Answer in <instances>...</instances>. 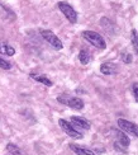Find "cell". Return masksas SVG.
<instances>
[{
	"label": "cell",
	"mask_w": 138,
	"mask_h": 155,
	"mask_svg": "<svg viewBox=\"0 0 138 155\" xmlns=\"http://www.w3.org/2000/svg\"><path fill=\"white\" fill-rule=\"evenodd\" d=\"M57 5H58V9L62 12V14L66 17V19H67L70 23H72V24L77 23V13H76V10L72 8V6H71L69 3H66V2H60Z\"/></svg>",
	"instance_id": "8992f818"
},
{
	"label": "cell",
	"mask_w": 138,
	"mask_h": 155,
	"mask_svg": "<svg viewBox=\"0 0 138 155\" xmlns=\"http://www.w3.org/2000/svg\"><path fill=\"white\" fill-rule=\"evenodd\" d=\"M132 93H133V97H134L136 102L138 103V84L137 83H134L132 85Z\"/></svg>",
	"instance_id": "ffe728a7"
},
{
	"label": "cell",
	"mask_w": 138,
	"mask_h": 155,
	"mask_svg": "<svg viewBox=\"0 0 138 155\" xmlns=\"http://www.w3.org/2000/svg\"><path fill=\"white\" fill-rule=\"evenodd\" d=\"M82 37L89 43H91L93 46H95L96 48H100V50L107 48V42H105V40L99 33H96V32H94V31H84L82 32Z\"/></svg>",
	"instance_id": "6da1fadb"
},
{
	"label": "cell",
	"mask_w": 138,
	"mask_h": 155,
	"mask_svg": "<svg viewBox=\"0 0 138 155\" xmlns=\"http://www.w3.org/2000/svg\"><path fill=\"white\" fill-rule=\"evenodd\" d=\"M57 101L62 103V104H66L67 107L72 108V109H76V111H80V109L84 108V101L81 98H77V97H70L66 94H62L57 98Z\"/></svg>",
	"instance_id": "7a4b0ae2"
},
{
	"label": "cell",
	"mask_w": 138,
	"mask_h": 155,
	"mask_svg": "<svg viewBox=\"0 0 138 155\" xmlns=\"http://www.w3.org/2000/svg\"><path fill=\"white\" fill-rule=\"evenodd\" d=\"M58 125H60V127L63 130V132H66V135H69L70 137L72 139H76V140H80L84 137V135L76 130V127L71 124V122L63 120V118H60L58 120Z\"/></svg>",
	"instance_id": "5b68a950"
},
{
	"label": "cell",
	"mask_w": 138,
	"mask_h": 155,
	"mask_svg": "<svg viewBox=\"0 0 138 155\" xmlns=\"http://www.w3.org/2000/svg\"><path fill=\"white\" fill-rule=\"evenodd\" d=\"M120 59H122V61H123L124 64H130V62L133 61L132 55L128 54V52H123V54H122V56H120Z\"/></svg>",
	"instance_id": "ac0fdd59"
},
{
	"label": "cell",
	"mask_w": 138,
	"mask_h": 155,
	"mask_svg": "<svg viewBox=\"0 0 138 155\" xmlns=\"http://www.w3.org/2000/svg\"><path fill=\"white\" fill-rule=\"evenodd\" d=\"M0 17L5 18L6 21H14V19H15V14H14V13H13L9 8L4 6L3 4H0Z\"/></svg>",
	"instance_id": "8fae6325"
},
{
	"label": "cell",
	"mask_w": 138,
	"mask_h": 155,
	"mask_svg": "<svg viewBox=\"0 0 138 155\" xmlns=\"http://www.w3.org/2000/svg\"><path fill=\"white\" fill-rule=\"evenodd\" d=\"M30 78L32 79H34L36 81H38V83H42V84H44L46 87H52L53 85V83H52L47 76H44V75H37V74H30Z\"/></svg>",
	"instance_id": "5bb4252c"
},
{
	"label": "cell",
	"mask_w": 138,
	"mask_h": 155,
	"mask_svg": "<svg viewBox=\"0 0 138 155\" xmlns=\"http://www.w3.org/2000/svg\"><path fill=\"white\" fill-rule=\"evenodd\" d=\"M0 69H4V70H10L11 69V64L9 61H6L4 59L0 57Z\"/></svg>",
	"instance_id": "d6986e66"
},
{
	"label": "cell",
	"mask_w": 138,
	"mask_h": 155,
	"mask_svg": "<svg viewBox=\"0 0 138 155\" xmlns=\"http://www.w3.org/2000/svg\"><path fill=\"white\" fill-rule=\"evenodd\" d=\"M100 71L104 75H113V74H115L117 69L111 62H104V64H101V66H100Z\"/></svg>",
	"instance_id": "4fadbf2b"
},
{
	"label": "cell",
	"mask_w": 138,
	"mask_h": 155,
	"mask_svg": "<svg viewBox=\"0 0 138 155\" xmlns=\"http://www.w3.org/2000/svg\"><path fill=\"white\" fill-rule=\"evenodd\" d=\"M100 24H101V27L107 31V32H109V35L111 36V35H114V32H115V24L110 21L109 18H101L100 19Z\"/></svg>",
	"instance_id": "9c48e42d"
},
{
	"label": "cell",
	"mask_w": 138,
	"mask_h": 155,
	"mask_svg": "<svg viewBox=\"0 0 138 155\" xmlns=\"http://www.w3.org/2000/svg\"><path fill=\"white\" fill-rule=\"evenodd\" d=\"M114 135H115L114 147H115L117 150L126 153L127 149H128V146H129V144H130V140H129V137L127 136V134L123 132V131L117 130V131H114Z\"/></svg>",
	"instance_id": "277c9868"
},
{
	"label": "cell",
	"mask_w": 138,
	"mask_h": 155,
	"mask_svg": "<svg viewBox=\"0 0 138 155\" xmlns=\"http://www.w3.org/2000/svg\"><path fill=\"white\" fill-rule=\"evenodd\" d=\"M70 149L74 151L76 155H95L94 151L86 149V147L79 146V145H76V144H70Z\"/></svg>",
	"instance_id": "30bf717a"
},
{
	"label": "cell",
	"mask_w": 138,
	"mask_h": 155,
	"mask_svg": "<svg viewBox=\"0 0 138 155\" xmlns=\"http://www.w3.org/2000/svg\"><path fill=\"white\" fill-rule=\"evenodd\" d=\"M79 60H80V62L82 64V65H88V64L90 62V60H91L89 51H86V50H81V51H80V54H79Z\"/></svg>",
	"instance_id": "9a60e30c"
},
{
	"label": "cell",
	"mask_w": 138,
	"mask_h": 155,
	"mask_svg": "<svg viewBox=\"0 0 138 155\" xmlns=\"http://www.w3.org/2000/svg\"><path fill=\"white\" fill-rule=\"evenodd\" d=\"M41 36L43 37V40L47 42L52 48H55V50H62L63 45H62L61 40L52 31H50V29H42L41 31Z\"/></svg>",
	"instance_id": "3957f363"
},
{
	"label": "cell",
	"mask_w": 138,
	"mask_h": 155,
	"mask_svg": "<svg viewBox=\"0 0 138 155\" xmlns=\"http://www.w3.org/2000/svg\"><path fill=\"white\" fill-rule=\"evenodd\" d=\"M71 124L74 125L75 127H80V128H84V130H90V122L88 120H85L82 117H77V116H74V117H71Z\"/></svg>",
	"instance_id": "ba28073f"
},
{
	"label": "cell",
	"mask_w": 138,
	"mask_h": 155,
	"mask_svg": "<svg viewBox=\"0 0 138 155\" xmlns=\"http://www.w3.org/2000/svg\"><path fill=\"white\" fill-rule=\"evenodd\" d=\"M0 54L6 55V56H13V55H15V48L11 47L6 42H0Z\"/></svg>",
	"instance_id": "7c38bea8"
},
{
	"label": "cell",
	"mask_w": 138,
	"mask_h": 155,
	"mask_svg": "<svg viewBox=\"0 0 138 155\" xmlns=\"http://www.w3.org/2000/svg\"><path fill=\"white\" fill-rule=\"evenodd\" d=\"M130 41H132V46L134 51L138 54V33L136 29H132V32H130Z\"/></svg>",
	"instance_id": "e0dca14e"
},
{
	"label": "cell",
	"mask_w": 138,
	"mask_h": 155,
	"mask_svg": "<svg viewBox=\"0 0 138 155\" xmlns=\"http://www.w3.org/2000/svg\"><path fill=\"white\" fill-rule=\"evenodd\" d=\"M6 150H8L11 155H25L24 151L21 149V147H18L17 145L11 144V143H9L8 145H6Z\"/></svg>",
	"instance_id": "2e32d148"
},
{
	"label": "cell",
	"mask_w": 138,
	"mask_h": 155,
	"mask_svg": "<svg viewBox=\"0 0 138 155\" xmlns=\"http://www.w3.org/2000/svg\"><path fill=\"white\" fill-rule=\"evenodd\" d=\"M117 124H118V126L122 128L123 132L129 134V135H132V136L138 137V125H136L134 122H130V121L124 120V118H118Z\"/></svg>",
	"instance_id": "52a82bcc"
}]
</instances>
